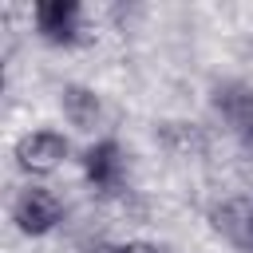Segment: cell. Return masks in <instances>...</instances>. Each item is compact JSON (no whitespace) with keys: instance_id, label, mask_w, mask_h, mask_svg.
<instances>
[{"instance_id":"obj_1","label":"cell","mask_w":253,"mask_h":253,"mask_svg":"<svg viewBox=\"0 0 253 253\" xmlns=\"http://www.w3.org/2000/svg\"><path fill=\"white\" fill-rule=\"evenodd\" d=\"M59 217H63V206H59V198H55L47 186H28V190H20L16 202H12V221H16V229H20L24 237H43V233H51V229L59 225Z\"/></svg>"},{"instance_id":"obj_5","label":"cell","mask_w":253,"mask_h":253,"mask_svg":"<svg viewBox=\"0 0 253 253\" xmlns=\"http://www.w3.org/2000/svg\"><path fill=\"white\" fill-rule=\"evenodd\" d=\"M213 107L225 115V123L237 130V138L253 146V91L241 83H225L213 91Z\"/></svg>"},{"instance_id":"obj_4","label":"cell","mask_w":253,"mask_h":253,"mask_svg":"<svg viewBox=\"0 0 253 253\" xmlns=\"http://www.w3.org/2000/svg\"><path fill=\"white\" fill-rule=\"evenodd\" d=\"M123 170L126 166H123V150H119L115 138H99L95 146L83 150V174H87V182L95 190H103V194L119 190L123 186Z\"/></svg>"},{"instance_id":"obj_6","label":"cell","mask_w":253,"mask_h":253,"mask_svg":"<svg viewBox=\"0 0 253 253\" xmlns=\"http://www.w3.org/2000/svg\"><path fill=\"white\" fill-rule=\"evenodd\" d=\"M59 107H63V119L75 126V130H95L99 119H103V103L91 87L83 83H67L59 91Z\"/></svg>"},{"instance_id":"obj_3","label":"cell","mask_w":253,"mask_h":253,"mask_svg":"<svg viewBox=\"0 0 253 253\" xmlns=\"http://www.w3.org/2000/svg\"><path fill=\"white\" fill-rule=\"evenodd\" d=\"M67 158V138L59 130H32L16 142V166L24 174H51Z\"/></svg>"},{"instance_id":"obj_8","label":"cell","mask_w":253,"mask_h":253,"mask_svg":"<svg viewBox=\"0 0 253 253\" xmlns=\"http://www.w3.org/2000/svg\"><path fill=\"white\" fill-rule=\"evenodd\" d=\"M103 253H166V249L154 241H123V245H107Z\"/></svg>"},{"instance_id":"obj_7","label":"cell","mask_w":253,"mask_h":253,"mask_svg":"<svg viewBox=\"0 0 253 253\" xmlns=\"http://www.w3.org/2000/svg\"><path fill=\"white\" fill-rule=\"evenodd\" d=\"M213 225H217V229H221L233 245L253 249V202L233 198V202L217 206V210H213Z\"/></svg>"},{"instance_id":"obj_2","label":"cell","mask_w":253,"mask_h":253,"mask_svg":"<svg viewBox=\"0 0 253 253\" xmlns=\"http://www.w3.org/2000/svg\"><path fill=\"white\" fill-rule=\"evenodd\" d=\"M32 20H36L40 40H47L55 47L79 43V20H83L79 0H40L32 8Z\"/></svg>"}]
</instances>
